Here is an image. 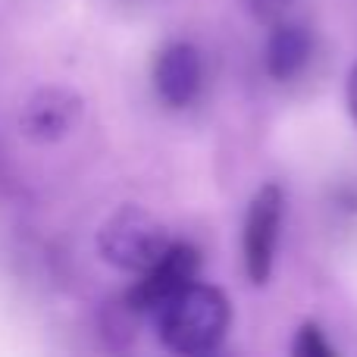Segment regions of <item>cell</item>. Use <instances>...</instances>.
<instances>
[{
  "label": "cell",
  "mask_w": 357,
  "mask_h": 357,
  "mask_svg": "<svg viewBox=\"0 0 357 357\" xmlns=\"http://www.w3.org/2000/svg\"><path fill=\"white\" fill-rule=\"evenodd\" d=\"M291 351H295L298 357H333L335 348L326 342V335H323V329L317 326V323H304L295 335Z\"/></svg>",
  "instance_id": "ba28073f"
},
{
  "label": "cell",
  "mask_w": 357,
  "mask_h": 357,
  "mask_svg": "<svg viewBox=\"0 0 357 357\" xmlns=\"http://www.w3.org/2000/svg\"><path fill=\"white\" fill-rule=\"evenodd\" d=\"M154 88L167 107H188L201 88V56L191 44L176 41L157 54L154 63Z\"/></svg>",
  "instance_id": "8992f818"
},
{
  "label": "cell",
  "mask_w": 357,
  "mask_h": 357,
  "mask_svg": "<svg viewBox=\"0 0 357 357\" xmlns=\"http://www.w3.org/2000/svg\"><path fill=\"white\" fill-rule=\"evenodd\" d=\"M82 119V98L73 88L47 85L38 88L22 107L19 116V129L29 142L38 144H54L63 142L66 135H73V129Z\"/></svg>",
  "instance_id": "5b68a950"
},
{
  "label": "cell",
  "mask_w": 357,
  "mask_h": 357,
  "mask_svg": "<svg viewBox=\"0 0 357 357\" xmlns=\"http://www.w3.org/2000/svg\"><path fill=\"white\" fill-rule=\"evenodd\" d=\"M310 50H314V38L304 25L298 22H276L273 35L266 41V73L279 82H289L307 66Z\"/></svg>",
  "instance_id": "52a82bcc"
},
{
  "label": "cell",
  "mask_w": 357,
  "mask_h": 357,
  "mask_svg": "<svg viewBox=\"0 0 357 357\" xmlns=\"http://www.w3.org/2000/svg\"><path fill=\"white\" fill-rule=\"evenodd\" d=\"M160 342L176 354H207L226 339L232 307L226 291L191 282L154 314Z\"/></svg>",
  "instance_id": "6da1fadb"
},
{
  "label": "cell",
  "mask_w": 357,
  "mask_h": 357,
  "mask_svg": "<svg viewBox=\"0 0 357 357\" xmlns=\"http://www.w3.org/2000/svg\"><path fill=\"white\" fill-rule=\"evenodd\" d=\"M241 6H245V10L251 13L257 22L276 25V22H282V19L291 13L295 0H241Z\"/></svg>",
  "instance_id": "9c48e42d"
},
{
  "label": "cell",
  "mask_w": 357,
  "mask_h": 357,
  "mask_svg": "<svg viewBox=\"0 0 357 357\" xmlns=\"http://www.w3.org/2000/svg\"><path fill=\"white\" fill-rule=\"evenodd\" d=\"M197 270H201V254L197 248L185 245V241H176V245L167 248L160 260L154 266L142 273L135 285L123 295V301L135 310L138 317H154L176 291H182L185 285H191L197 279Z\"/></svg>",
  "instance_id": "277c9868"
},
{
  "label": "cell",
  "mask_w": 357,
  "mask_h": 357,
  "mask_svg": "<svg viewBox=\"0 0 357 357\" xmlns=\"http://www.w3.org/2000/svg\"><path fill=\"white\" fill-rule=\"evenodd\" d=\"M345 98H348V113H351V119H354V123H357V63H354V66H351V73H348Z\"/></svg>",
  "instance_id": "30bf717a"
},
{
  "label": "cell",
  "mask_w": 357,
  "mask_h": 357,
  "mask_svg": "<svg viewBox=\"0 0 357 357\" xmlns=\"http://www.w3.org/2000/svg\"><path fill=\"white\" fill-rule=\"evenodd\" d=\"M282 213H285L282 188L276 182H266L251 197V207H248L245 216V232H241V260H245V273L254 285H266L273 276Z\"/></svg>",
  "instance_id": "3957f363"
},
{
  "label": "cell",
  "mask_w": 357,
  "mask_h": 357,
  "mask_svg": "<svg viewBox=\"0 0 357 357\" xmlns=\"http://www.w3.org/2000/svg\"><path fill=\"white\" fill-rule=\"evenodd\" d=\"M169 245L173 241L167 235V226L138 204L119 207L98 229V254L104 257V264L123 273H138V276L148 266H154Z\"/></svg>",
  "instance_id": "7a4b0ae2"
}]
</instances>
